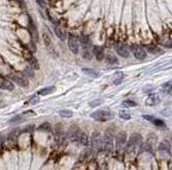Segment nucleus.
I'll list each match as a JSON object with an SVG mask.
<instances>
[{
	"label": "nucleus",
	"instance_id": "obj_1",
	"mask_svg": "<svg viewBox=\"0 0 172 170\" xmlns=\"http://www.w3.org/2000/svg\"><path fill=\"white\" fill-rule=\"evenodd\" d=\"M68 138L78 144H82V146H88L89 144V139L87 135L84 133L83 131H81L78 127H71L69 130V134H68Z\"/></svg>",
	"mask_w": 172,
	"mask_h": 170
},
{
	"label": "nucleus",
	"instance_id": "obj_2",
	"mask_svg": "<svg viewBox=\"0 0 172 170\" xmlns=\"http://www.w3.org/2000/svg\"><path fill=\"white\" fill-rule=\"evenodd\" d=\"M142 144V136L138 133H133L127 142V154H135L137 149Z\"/></svg>",
	"mask_w": 172,
	"mask_h": 170
},
{
	"label": "nucleus",
	"instance_id": "obj_3",
	"mask_svg": "<svg viewBox=\"0 0 172 170\" xmlns=\"http://www.w3.org/2000/svg\"><path fill=\"white\" fill-rule=\"evenodd\" d=\"M90 117L97 121H100V122H106V121L111 120L114 117V112H112L110 110H97V111L92 113Z\"/></svg>",
	"mask_w": 172,
	"mask_h": 170
},
{
	"label": "nucleus",
	"instance_id": "obj_4",
	"mask_svg": "<svg viewBox=\"0 0 172 170\" xmlns=\"http://www.w3.org/2000/svg\"><path fill=\"white\" fill-rule=\"evenodd\" d=\"M113 149V137L111 135L110 131H106L103 136V139L101 140V150L106 152H110Z\"/></svg>",
	"mask_w": 172,
	"mask_h": 170
},
{
	"label": "nucleus",
	"instance_id": "obj_5",
	"mask_svg": "<svg viewBox=\"0 0 172 170\" xmlns=\"http://www.w3.org/2000/svg\"><path fill=\"white\" fill-rule=\"evenodd\" d=\"M130 50L131 52L133 54V56L137 58L138 60H144L146 58V52L145 50L141 47V46H139L137 44H135V45H131V47H130Z\"/></svg>",
	"mask_w": 172,
	"mask_h": 170
},
{
	"label": "nucleus",
	"instance_id": "obj_6",
	"mask_svg": "<svg viewBox=\"0 0 172 170\" xmlns=\"http://www.w3.org/2000/svg\"><path fill=\"white\" fill-rule=\"evenodd\" d=\"M92 149L94 152H99L101 150V138L100 134L95 132L92 137Z\"/></svg>",
	"mask_w": 172,
	"mask_h": 170
},
{
	"label": "nucleus",
	"instance_id": "obj_7",
	"mask_svg": "<svg viewBox=\"0 0 172 170\" xmlns=\"http://www.w3.org/2000/svg\"><path fill=\"white\" fill-rule=\"evenodd\" d=\"M68 46L70 48V50L74 55L79 54V41L76 39V36L73 34H70L68 38Z\"/></svg>",
	"mask_w": 172,
	"mask_h": 170
},
{
	"label": "nucleus",
	"instance_id": "obj_8",
	"mask_svg": "<svg viewBox=\"0 0 172 170\" xmlns=\"http://www.w3.org/2000/svg\"><path fill=\"white\" fill-rule=\"evenodd\" d=\"M10 78L13 80L14 83H16L18 86H21L23 88H26L28 87V78H26L24 75H21V74H16V75H12Z\"/></svg>",
	"mask_w": 172,
	"mask_h": 170
},
{
	"label": "nucleus",
	"instance_id": "obj_9",
	"mask_svg": "<svg viewBox=\"0 0 172 170\" xmlns=\"http://www.w3.org/2000/svg\"><path fill=\"white\" fill-rule=\"evenodd\" d=\"M127 142V135L125 132H120L118 133L116 137H115V144H116V148L120 149L123 148L124 146Z\"/></svg>",
	"mask_w": 172,
	"mask_h": 170
},
{
	"label": "nucleus",
	"instance_id": "obj_10",
	"mask_svg": "<svg viewBox=\"0 0 172 170\" xmlns=\"http://www.w3.org/2000/svg\"><path fill=\"white\" fill-rule=\"evenodd\" d=\"M0 89L12 91V90H14V85H13L12 81H10V80H8V79L0 78Z\"/></svg>",
	"mask_w": 172,
	"mask_h": 170
},
{
	"label": "nucleus",
	"instance_id": "obj_11",
	"mask_svg": "<svg viewBox=\"0 0 172 170\" xmlns=\"http://www.w3.org/2000/svg\"><path fill=\"white\" fill-rule=\"evenodd\" d=\"M116 52L120 57H123V58H128L129 57V49L124 44H118L116 46Z\"/></svg>",
	"mask_w": 172,
	"mask_h": 170
},
{
	"label": "nucleus",
	"instance_id": "obj_12",
	"mask_svg": "<svg viewBox=\"0 0 172 170\" xmlns=\"http://www.w3.org/2000/svg\"><path fill=\"white\" fill-rule=\"evenodd\" d=\"M160 103V97L156 94H151L149 95V97L146 99L145 101V104L149 105V106H156Z\"/></svg>",
	"mask_w": 172,
	"mask_h": 170
},
{
	"label": "nucleus",
	"instance_id": "obj_13",
	"mask_svg": "<svg viewBox=\"0 0 172 170\" xmlns=\"http://www.w3.org/2000/svg\"><path fill=\"white\" fill-rule=\"evenodd\" d=\"M93 52L94 55L96 56V58H97V60H99V61H101V60L104 59V50L100 46H95L93 48Z\"/></svg>",
	"mask_w": 172,
	"mask_h": 170
},
{
	"label": "nucleus",
	"instance_id": "obj_14",
	"mask_svg": "<svg viewBox=\"0 0 172 170\" xmlns=\"http://www.w3.org/2000/svg\"><path fill=\"white\" fill-rule=\"evenodd\" d=\"M158 150L160 152H166L168 154H170V150H171V147H170V142L168 140H163V142H160L158 146Z\"/></svg>",
	"mask_w": 172,
	"mask_h": 170
},
{
	"label": "nucleus",
	"instance_id": "obj_15",
	"mask_svg": "<svg viewBox=\"0 0 172 170\" xmlns=\"http://www.w3.org/2000/svg\"><path fill=\"white\" fill-rule=\"evenodd\" d=\"M82 71H83L86 75L90 76L92 78H98V77H100V73L97 72V71L93 70V69H86V67H84Z\"/></svg>",
	"mask_w": 172,
	"mask_h": 170
},
{
	"label": "nucleus",
	"instance_id": "obj_16",
	"mask_svg": "<svg viewBox=\"0 0 172 170\" xmlns=\"http://www.w3.org/2000/svg\"><path fill=\"white\" fill-rule=\"evenodd\" d=\"M55 90H56V89H55V87H46V88H43V89L39 90L38 94H40V95H48V94L53 93Z\"/></svg>",
	"mask_w": 172,
	"mask_h": 170
},
{
	"label": "nucleus",
	"instance_id": "obj_17",
	"mask_svg": "<svg viewBox=\"0 0 172 170\" xmlns=\"http://www.w3.org/2000/svg\"><path fill=\"white\" fill-rule=\"evenodd\" d=\"M146 50L150 52V54H154V55L161 52V50H160L156 45H154V44H149V45H146Z\"/></svg>",
	"mask_w": 172,
	"mask_h": 170
},
{
	"label": "nucleus",
	"instance_id": "obj_18",
	"mask_svg": "<svg viewBox=\"0 0 172 170\" xmlns=\"http://www.w3.org/2000/svg\"><path fill=\"white\" fill-rule=\"evenodd\" d=\"M54 30H55V33H56V35L58 36V39L60 40H66V32L65 31L62 30V28H59L58 26H56L55 28H54Z\"/></svg>",
	"mask_w": 172,
	"mask_h": 170
},
{
	"label": "nucleus",
	"instance_id": "obj_19",
	"mask_svg": "<svg viewBox=\"0 0 172 170\" xmlns=\"http://www.w3.org/2000/svg\"><path fill=\"white\" fill-rule=\"evenodd\" d=\"M123 79H124V74L123 73H120V72H118V73H116V74H115L113 83H114V85H119V83H122Z\"/></svg>",
	"mask_w": 172,
	"mask_h": 170
},
{
	"label": "nucleus",
	"instance_id": "obj_20",
	"mask_svg": "<svg viewBox=\"0 0 172 170\" xmlns=\"http://www.w3.org/2000/svg\"><path fill=\"white\" fill-rule=\"evenodd\" d=\"M89 155H90V150H89V149H85V150L82 151L81 155H80V161H85V159H87L89 157Z\"/></svg>",
	"mask_w": 172,
	"mask_h": 170
},
{
	"label": "nucleus",
	"instance_id": "obj_21",
	"mask_svg": "<svg viewBox=\"0 0 172 170\" xmlns=\"http://www.w3.org/2000/svg\"><path fill=\"white\" fill-rule=\"evenodd\" d=\"M59 116L62 118H71L73 116V112L71 110H67V109H62L59 111Z\"/></svg>",
	"mask_w": 172,
	"mask_h": 170
},
{
	"label": "nucleus",
	"instance_id": "obj_22",
	"mask_svg": "<svg viewBox=\"0 0 172 170\" xmlns=\"http://www.w3.org/2000/svg\"><path fill=\"white\" fill-rule=\"evenodd\" d=\"M124 107H126V108H129V107H135V106H137V103L133 100H125L122 103Z\"/></svg>",
	"mask_w": 172,
	"mask_h": 170
},
{
	"label": "nucleus",
	"instance_id": "obj_23",
	"mask_svg": "<svg viewBox=\"0 0 172 170\" xmlns=\"http://www.w3.org/2000/svg\"><path fill=\"white\" fill-rule=\"evenodd\" d=\"M152 123H154L156 126L160 127V128H165V127H166V123L163 122V120H160V119H156V118H155L154 120L152 121Z\"/></svg>",
	"mask_w": 172,
	"mask_h": 170
},
{
	"label": "nucleus",
	"instance_id": "obj_24",
	"mask_svg": "<svg viewBox=\"0 0 172 170\" xmlns=\"http://www.w3.org/2000/svg\"><path fill=\"white\" fill-rule=\"evenodd\" d=\"M80 42H81V44L83 45L84 47H86V45L88 46L89 44H90L89 38L87 36V35H83V36H81V38H80Z\"/></svg>",
	"mask_w": 172,
	"mask_h": 170
},
{
	"label": "nucleus",
	"instance_id": "obj_25",
	"mask_svg": "<svg viewBox=\"0 0 172 170\" xmlns=\"http://www.w3.org/2000/svg\"><path fill=\"white\" fill-rule=\"evenodd\" d=\"M106 60H108V62L109 63H111V64H117V58L115 56H112V55H108L106 56Z\"/></svg>",
	"mask_w": 172,
	"mask_h": 170
},
{
	"label": "nucleus",
	"instance_id": "obj_26",
	"mask_svg": "<svg viewBox=\"0 0 172 170\" xmlns=\"http://www.w3.org/2000/svg\"><path fill=\"white\" fill-rule=\"evenodd\" d=\"M119 117L122 119H124V120H129V119L131 118V114L129 112H127V111H125V110H122L119 112Z\"/></svg>",
	"mask_w": 172,
	"mask_h": 170
},
{
	"label": "nucleus",
	"instance_id": "obj_27",
	"mask_svg": "<svg viewBox=\"0 0 172 170\" xmlns=\"http://www.w3.org/2000/svg\"><path fill=\"white\" fill-rule=\"evenodd\" d=\"M22 120H23L22 116H15V117H13L12 119H10V120H9V123H10V124H14V123L21 122Z\"/></svg>",
	"mask_w": 172,
	"mask_h": 170
},
{
	"label": "nucleus",
	"instance_id": "obj_28",
	"mask_svg": "<svg viewBox=\"0 0 172 170\" xmlns=\"http://www.w3.org/2000/svg\"><path fill=\"white\" fill-rule=\"evenodd\" d=\"M82 55H83L84 59H87V60H90V59H92V54H90V52H89L88 49H86V48H84Z\"/></svg>",
	"mask_w": 172,
	"mask_h": 170
},
{
	"label": "nucleus",
	"instance_id": "obj_29",
	"mask_svg": "<svg viewBox=\"0 0 172 170\" xmlns=\"http://www.w3.org/2000/svg\"><path fill=\"white\" fill-rule=\"evenodd\" d=\"M43 40H44L45 45H46L48 47H50V46H51V43H52V41H51V38L49 36L48 33H43Z\"/></svg>",
	"mask_w": 172,
	"mask_h": 170
},
{
	"label": "nucleus",
	"instance_id": "obj_30",
	"mask_svg": "<svg viewBox=\"0 0 172 170\" xmlns=\"http://www.w3.org/2000/svg\"><path fill=\"white\" fill-rule=\"evenodd\" d=\"M29 63H30L31 67H33V69H39V64H38V61H37L35 58H31V59H29Z\"/></svg>",
	"mask_w": 172,
	"mask_h": 170
},
{
	"label": "nucleus",
	"instance_id": "obj_31",
	"mask_svg": "<svg viewBox=\"0 0 172 170\" xmlns=\"http://www.w3.org/2000/svg\"><path fill=\"white\" fill-rule=\"evenodd\" d=\"M37 103H39V97L38 96H32L30 99V101H28V103L27 104H29V105H35L37 104Z\"/></svg>",
	"mask_w": 172,
	"mask_h": 170
},
{
	"label": "nucleus",
	"instance_id": "obj_32",
	"mask_svg": "<svg viewBox=\"0 0 172 170\" xmlns=\"http://www.w3.org/2000/svg\"><path fill=\"white\" fill-rule=\"evenodd\" d=\"M24 73H25V75H27V77H32L33 76V71L31 70L30 67H26Z\"/></svg>",
	"mask_w": 172,
	"mask_h": 170
},
{
	"label": "nucleus",
	"instance_id": "obj_33",
	"mask_svg": "<svg viewBox=\"0 0 172 170\" xmlns=\"http://www.w3.org/2000/svg\"><path fill=\"white\" fill-rule=\"evenodd\" d=\"M102 100H96V101H93V102H90L89 105L92 106V107H96V106H99L100 104H102Z\"/></svg>",
	"mask_w": 172,
	"mask_h": 170
},
{
	"label": "nucleus",
	"instance_id": "obj_34",
	"mask_svg": "<svg viewBox=\"0 0 172 170\" xmlns=\"http://www.w3.org/2000/svg\"><path fill=\"white\" fill-rule=\"evenodd\" d=\"M142 117H143V119H144V120H147V121H150V122H152V121H153V120L155 119V117L151 116V114H143Z\"/></svg>",
	"mask_w": 172,
	"mask_h": 170
},
{
	"label": "nucleus",
	"instance_id": "obj_35",
	"mask_svg": "<svg viewBox=\"0 0 172 170\" xmlns=\"http://www.w3.org/2000/svg\"><path fill=\"white\" fill-rule=\"evenodd\" d=\"M170 86H171V83L170 81H168V83H163V90H168V92H170Z\"/></svg>",
	"mask_w": 172,
	"mask_h": 170
},
{
	"label": "nucleus",
	"instance_id": "obj_36",
	"mask_svg": "<svg viewBox=\"0 0 172 170\" xmlns=\"http://www.w3.org/2000/svg\"><path fill=\"white\" fill-rule=\"evenodd\" d=\"M21 116H27V117H29V116H35V112L31 111V110H29V111H27V112H24L23 114H21Z\"/></svg>",
	"mask_w": 172,
	"mask_h": 170
},
{
	"label": "nucleus",
	"instance_id": "obj_37",
	"mask_svg": "<svg viewBox=\"0 0 172 170\" xmlns=\"http://www.w3.org/2000/svg\"><path fill=\"white\" fill-rule=\"evenodd\" d=\"M41 130H43V128H45V130H51V126H50L49 123H45V124H42V126L40 127Z\"/></svg>",
	"mask_w": 172,
	"mask_h": 170
},
{
	"label": "nucleus",
	"instance_id": "obj_38",
	"mask_svg": "<svg viewBox=\"0 0 172 170\" xmlns=\"http://www.w3.org/2000/svg\"><path fill=\"white\" fill-rule=\"evenodd\" d=\"M37 2H38V5H40V7H44V1L43 0H35Z\"/></svg>",
	"mask_w": 172,
	"mask_h": 170
},
{
	"label": "nucleus",
	"instance_id": "obj_39",
	"mask_svg": "<svg viewBox=\"0 0 172 170\" xmlns=\"http://www.w3.org/2000/svg\"><path fill=\"white\" fill-rule=\"evenodd\" d=\"M33 130V126H29V127H26V128H24L22 132H31Z\"/></svg>",
	"mask_w": 172,
	"mask_h": 170
},
{
	"label": "nucleus",
	"instance_id": "obj_40",
	"mask_svg": "<svg viewBox=\"0 0 172 170\" xmlns=\"http://www.w3.org/2000/svg\"><path fill=\"white\" fill-rule=\"evenodd\" d=\"M151 90H153V88H150V87L147 88V87H145L144 89H143V91H144V92H151Z\"/></svg>",
	"mask_w": 172,
	"mask_h": 170
}]
</instances>
